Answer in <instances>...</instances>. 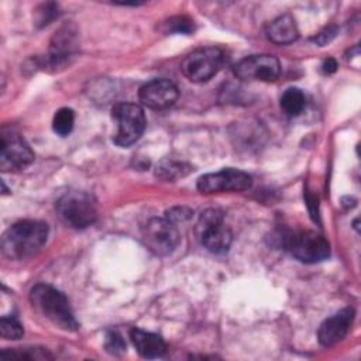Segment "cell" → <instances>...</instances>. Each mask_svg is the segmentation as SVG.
I'll return each mask as SVG.
<instances>
[{"instance_id":"cell-5","label":"cell","mask_w":361,"mask_h":361,"mask_svg":"<svg viewBox=\"0 0 361 361\" xmlns=\"http://www.w3.org/2000/svg\"><path fill=\"white\" fill-rule=\"evenodd\" d=\"M196 235L202 245L213 254L226 252L233 241V234L224 226V216L219 209H207L200 214Z\"/></svg>"},{"instance_id":"cell-17","label":"cell","mask_w":361,"mask_h":361,"mask_svg":"<svg viewBox=\"0 0 361 361\" xmlns=\"http://www.w3.org/2000/svg\"><path fill=\"white\" fill-rule=\"evenodd\" d=\"M306 106L305 93L298 87H289L281 96V109L289 117L299 116Z\"/></svg>"},{"instance_id":"cell-2","label":"cell","mask_w":361,"mask_h":361,"mask_svg":"<svg viewBox=\"0 0 361 361\" xmlns=\"http://www.w3.org/2000/svg\"><path fill=\"white\" fill-rule=\"evenodd\" d=\"M30 302L32 307L51 323L66 331H76L79 324L73 316L66 296L45 283H37L30 290Z\"/></svg>"},{"instance_id":"cell-23","label":"cell","mask_w":361,"mask_h":361,"mask_svg":"<svg viewBox=\"0 0 361 361\" xmlns=\"http://www.w3.org/2000/svg\"><path fill=\"white\" fill-rule=\"evenodd\" d=\"M104 347L110 354H114V355H120L126 351V343L117 331H109L107 333Z\"/></svg>"},{"instance_id":"cell-20","label":"cell","mask_w":361,"mask_h":361,"mask_svg":"<svg viewBox=\"0 0 361 361\" xmlns=\"http://www.w3.org/2000/svg\"><path fill=\"white\" fill-rule=\"evenodd\" d=\"M0 357L3 360L6 358H18V360H48L52 358L51 354L45 350H38V348H21V350H4Z\"/></svg>"},{"instance_id":"cell-1","label":"cell","mask_w":361,"mask_h":361,"mask_svg":"<svg viewBox=\"0 0 361 361\" xmlns=\"http://www.w3.org/2000/svg\"><path fill=\"white\" fill-rule=\"evenodd\" d=\"M48 226L38 220L14 223L1 238V251L10 259H24L38 252L47 243Z\"/></svg>"},{"instance_id":"cell-26","label":"cell","mask_w":361,"mask_h":361,"mask_svg":"<svg viewBox=\"0 0 361 361\" xmlns=\"http://www.w3.org/2000/svg\"><path fill=\"white\" fill-rule=\"evenodd\" d=\"M336 34H337L336 27H326L324 30H322V31L313 38V41H314L316 44H319L320 47H323V45H326L327 42H330V41L336 37Z\"/></svg>"},{"instance_id":"cell-21","label":"cell","mask_w":361,"mask_h":361,"mask_svg":"<svg viewBox=\"0 0 361 361\" xmlns=\"http://www.w3.org/2000/svg\"><path fill=\"white\" fill-rule=\"evenodd\" d=\"M0 333L6 340H18L23 337L24 329L14 316H3L0 320Z\"/></svg>"},{"instance_id":"cell-15","label":"cell","mask_w":361,"mask_h":361,"mask_svg":"<svg viewBox=\"0 0 361 361\" xmlns=\"http://www.w3.org/2000/svg\"><path fill=\"white\" fill-rule=\"evenodd\" d=\"M131 341L138 351V354L144 358H158L162 357L166 351V344L161 336L145 331L141 329H133L130 331Z\"/></svg>"},{"instance_id":"cell-3","label":"cell","mask_w":361,"mask_h":361,"mask_svg":"<svg viewBox=\"0 0 361 361\" xmlns=\"http://www.w3.org/2000/svg\"><path fill=\"white\" fill-rule=\"evenodd\" d=\"M279 241L296 259L306 264L320 262L330 254L327 240L310 230L282 233L279 235Z\"/></svg>"},{"instance_id":"cell-16","label":"cell","mask_w":361,"mask_h":361,"mask_svg":"<svg viewBox=\"0 0 361 361\" xmlns=\"http://www.w3.org/2000/svg\"><path fill=\"white\" fill-rule=\"evenodd\" d=\"M267 37L269 41L283 45L292 44L299 37V30L295 23V18L290 14H282L272 20L265 28Z\"/></svg>"},{"instance_id":"cell-14","label":"cell","mask_w":361,"mask_h":361,"mask_svg":"<svg viewBox=\"0 0 361 361\" xmlns=\"http://www.w3.org/2000/svg\"><path fill=\"white\" fill-rule=\"evenodd\" d=\"M75 32L69 27L61 28L52 38L51 51L48 55V63L52 68L63 66L68 62V58L72 56L75 49Z\"/></svg>"},{"instance_id":"cell-13","label":"cell","mask_w":361,"mask_h":361,"mask_svg":"<svg viewBox=\"0 0 361 361\" xmlns=\"http://www.w3.org/2000/svg\"><path fill=\"white\" fill-rule=\"evenodd\" d=\"M353 320H354V310L348 309V307L343 309L338 313L333 314L331 317L326 319L317 330L319 343L324 347L337 344L347 336V333L353 324Z\"/></svg>"},{"instance_id":"cell-25","label":"cell","mask_w":361,"mask_h":361,"mask_svg":"<svg viewBox=\"0 0 361 361\" xmlns=\"http://www.w3.org/2000/svg\"><path fill=\"white\" fill-rule=\"evenodd\" d=\"M58 6L54 4V3H47V4H42L41 8L38 10L39 13V18H38V23L41 25H47L55 16H58Z\"/></svg>"},{"instance_id":"cell-10","label":"cell","mask_w":361,"mask_h":361,"mask_svg":"<svg viewBox=\"0 0 361 361\" xmlns=\"http://www.w3.org/2000/svg\"><path fill=\"white\" fill-rule=\"evenodd\" d=\"M252 178L240 169H221L214 173H206L199 178L197 189L202 193H219V192H241L250 189Z\"/></svg>"},{"instance_id":"cell-24","label":"cell","mask_w":361,"mask_h":361,"mask_svg":"<svg viewBox=\"0 0 361 361\" xmlns=\"http://www.w3.org/2000/svg\"><path fill=\"white\" fill-rule=\"evenodd\" d=\"M192 214H193V212L188 207H172L165 213V217L168 220H171L172 223L178 224V223L189 220L192 217Z\"/></svg>"},{"instance_id":"cell-9","label":"cell","mask_w":361,"mask_h":361,"mask_svg":"<svg viewBox=\"0 0 361 361\" xmlns=\"http://www.w3.org/2000/svg\"><path fill=\"white\" fill-rule=\"evenodd\" d=\"M180 235L175 223L166 217H152L142 227V241L155 255H168L179 244Z\"/></svg>"},{"instance_id":"cell-7","label":"cell","mask_w":361,"mask_h":361,"mask_svg":"<svg viewBox=\"0 0 361 361\" xmlns=\"http://www.w3.org/2000/svg\"><path fill=\"white\" fill-rule=\"evenodd\" d=\"M223 61L224 55L221 49L216 47L199 48L183 58L180 71L190 82L202 83L212 79L219 72Z\"/></svg>"},{"instance_id":"cell-12","label":"cell","mask_w":361,"mask_h":361,"mask_svg":"<svg viewBox=\"0 0 361 361\" xmlns=\"http://www.w3.org/2000/svg\"><path fill=\"white\" fill-rule=\"evenodd\" d=\"M178 94V87L168 79H152L142 85L138 92L142 106L152 110H162L172 106Z\"/></svg>"},{"instance_id":"cell-4","label":"cell","mask_w":361,"mask_h":361,"mask_svg":"<svg viewBox=\"0 0 361 361\" xmlns=\"http://www.w3.org/2000/svg\"><path fill=\"white\" fill-rule=\"evenodd\" d=\"M61 220L73 228H86L97 219L96 200L85 192H68L56 202Z\"/></svg>"},{"instance_id":"cell-19","label":"cell","mask_w":361,"mask_h":361,"mask_svg":"<svg viewBox=\"0 0 361 361\" xmlns=\"http://www.w3.org/2000/svg\"><path fill=\"white\" fill-rule=\"evenodd\" d=\"M73 123H75V113L72 109L69 107H62L59 109L52 120V128L56 134L65 137L68 135L72 128H73Z\"/></svg>"},{"instance_id":"cell-27","label":"cell","mask_w":361,"mask_h":361,"mask_svg":"<svg viewBox=\"0 0 361 361\" xmlns=\"http://www.w3.org/2000/svg\"><path fill=\"white\" fill-rule=\"evenodd\" d=\"M336 69H337V62H336V59H333V58H327V59L323 62V65H322V71H323L324 73H327V75L336 72Z\"/></svg>"},{"instance_id":"cell-22","label":"cell","mask_w":361,"mask_h":361,"mask_svg":"<svg viewBox=\"0 0 361 361\" xmlns=\"http://www.w3.org/2000/svg\"><path fill=\"white\" fill-rule=\"evenodd\" d=\"M166 31L172 32H180V34H189L193 31V21L189 20L188 17H172L166 23Z\"/></svg>"},{"instance_id":"cell-18","label":"cell","mask_w":361,"mask_h":361,"mask_svg":"<svg viewBox=\"0 0 361 361\" xmlns=\"http://www.w3.org/2000/svg\"><path fill=\"white\" fill-rule=\"evenodd\" d=\"M190 172V166L185 162L165 158L157 165V176L164 180H173L176 178H182Z\"/></svg>"},{"instance_id":"cell-11","label":"cell","mask_w":361,"mask_h":361,"mask_svg":"<svg viewBox=\"0 0 361 361\" xmlns=\"http://www.w3.org/2000/svg\"><path fill=\"white\" fill-rule=\"evenodd\" d=\"M234 73L244 80L274 82L281 75V63L272 55H251L235 63Z\"/></svg>"},{"instance_id":"cell-8","label":"cell","mask_w":361,"mask_h":361,"mask_svg":"<svg viewBox=\"0 0 361 361\" xmlns=\"http://www.w3.org/2000/svg\"><path fill=\"white\" fill-rule=\"evenodd\" d=\"M34 161V152L24 137L13 128L1 130L0 168L3 172L25 169Z\"/></svg>"},{"instance_id":"cell-6","label":"cell","mask_w":361,"mask_h":361,"mask_svg":"<svg viewBox=\"0 0 361 361\" xmlns=\"http://www.w3.org/2000/svg\"><path fill=\"white\" fill-rule=\"evenodd\" d=\"M111 117L117 124L114 142L120 147L134 144L145 130L144 110L135 103H117L111 109Z\"/></svg>"}]
</instances>
